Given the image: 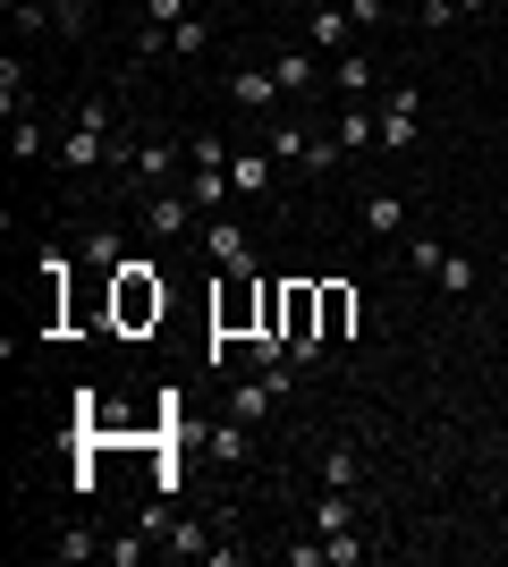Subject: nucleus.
<instances>
[{
    "label": "nucleus",
    "instance_id": "1",
    "mask_svg": "<svg viewBox=\"0 0 508 567\" xmlns=\"http://www.w3.org/2000/svg\"><path fill=\"white\" fill-rule=\"evenodd\" d=\"M263 297H271V280L255 288L246 271H220V288H212V364H220L229 339H255V331H263Z\"/></svg>",
    "mask_w": 508,
    "mask_h": 567
},
{
    "label": "nucleus",
    "instance_id": "2",
    "mask_svg": "<svg viewBox=\"0 0 508 567\" xmlns=\"http://www.w3.org/2000/svg\"><path fill=\"white\" fill-rule=\"evenodd\" d=\"M162 306H169V288L153 280V262L127 255L120 271H111V322H120V331H145V322H162Z\"/></svg>",
    "mask_w": 508,
    "mask_h": 567
},
{
    "label": "nucleus",
    "instance_id": "3",
    "mask_svg": "<svg viewBox=\"0 0 508 567\" xmlns=\"http://www.w3.org/2000/svg\"><path fill=\"white\" fill-rule=\"evenodd\" d=\"M111 144H120V136H111V102H85L76 127L60 136V162H69V169H102V162H111Z\"/></svg>",
    "mask_w": 508,
    "mask_h": 567
},
{
    "label": "nucleus",
    "instance_id": "4",
    "mask_svg": "<svg viewBox=\"0 0 508 567\" xmlns=\"http://www.w3.org/2000/svg\"><path fill=\"white\" fill-rule=\"evenodd\" d=\"M424 144V85H382V153Z\"/></svg>",
    "mask_w": 508,
    "mask_h": 567
},
{
    "label": "nucleus",
    "instance_id": "5",
    "mask_svg": "<svg viewBox=\"0 0 508 567\" xmlns=\"http://www.w3.org/2000/svg\"><path fill=\"white\" fill-rule=\"evenodd\" d=\"M305 51H322V60L356 51V9H348V0H314V18H305Z\"/></svg>",
    "mask_w": 508,
    "mask_h": 567
},
{
    "label": "nucleus",
    "instance_id": "6",
    "mask_svg": "<svg viewBox=\"0 0 508 567\" xmlns=\"http://www.w3.org/2000/svg\"><path fill=\"white\" fill-rule=\"evenodd\" d=\"M195 237H204V255H212L220 271H255V237H246L229 213H204V229H195Z\"/></svg>",
    "mask_w": 508,
    "mask_h": 567
},
{
    "label": "nucleus",
    "instance_id": "7",
    "mask_svg": "<svg viewBox=\"0 0 508 567\" xmlns=\"http://www.w3.org/2000/svg\"><path fill=\"white\" fill-rule=\"evenodd\" d=\"M145 229H153V237H195V229H204V213L187 204V187H153Z\"/></svg>",
    "mask_w": 508,
    "mask_h": 567
},
{
    "label": "nucleus",
    "instance_id": "8",
    "mask_svg": "<svg viewBox=\"0 0 508 567\" xmlns=\"http://www.w3.org/2000/svg\"><path fill=\"white\" fill-rule=\"evenodd\" d=\"M271 76H280V94H289V102H305L314 85H331V60H322V51H280Z\"/></svg>",
    "mask_w": 508,
    "mask_h": 567
},
{
    "label": "nucleus",
    "instance_id": "9",
    "mask_svg": "<svg viewBox=\"0 0 508 567\" xmlns=\"http://www.w3.org/2000/svg\"><path fill=\"white\" fill-rule=\"evenodd\" d=\"M331 136L348 144V153H373V144H382V102H348V111L331 118Z\"/></svg>",
    "mask_w": 508,
    "mask_h": 567
},
{
    "label": "nucleus",
    "instance_id": "10",
    "mask_svg": "<svg viewBox=\"0 0 508 567\" xmlns=\"http://www.w3.org/2000/svg\"><path fill=\"white\" fill-rule=\"evenodd\" d=\"M331 85H339L348 102H373V94H382V69H373L364 51H339V60H331Z\"/></svg>",
    "mask_w": 508,
    "mask_h": 567
},
{
    "label": "nucleus",
    "instance_id": "11",
    "mask_svg": "<svg viewBox=\"0 0 508 567\" xmlns=\"http://www.w3.org/2000/svg\"><path fill=\"white\" fill-rule=\"evenodd\" d=\"M314 136H322V127H305V118H280V127H271V136H263V153H271V162H280V169H305V153H314Z\"/></svg>",
    "mask_w": 508,
    "mask_h": 567
},
{
    "label": "nucleus",
    "instance_id": "12",
    "mask_svg": "<svg viewBox=\"0 0 508 567\" xmlns=\"http://www.w3.org/2000/svg\"><path fill=\"white\" fill-rule=\"evenodd\" d=\"M229 102H238V111H271V102H289V94H280L271 69H229Z\"/></svg>",
    "mask_w": 508,
    "mask_h": 567
},
{
    "label": "nucleus",
    "instance_id": "13",
    "mask_svg": "<svg viewBox=\"0 0 508 567\" xmlns=\"http://www.w3.org/2000/svg\"><path fill=\"white\" fill-rule=\"evenodd\" d=\"M322 288V339H348L356 331V288L348 280H314Z\"/></svg>",
    "mask_w": 508,
    "mask_h": 567
},
{
    "label": "nucleus",
    "instance_id": "14",
    "mask_svg": "<svg viewBox=\"0 0 508 567\" xmlns=\"http://www.w3.org/2000/svg\"><path fill=\"white\" fill-rule=\"evenodd\" d=\"M212 457L220 466H255V424H246V415H220L212 424Z\"/></svg>",
    "mask_w": 508,
    "mask_h": 567
},
{
    "label": "nucleus",
    "instance_id": "15",
    "mask_svg": "<svg viewBox=\"0 0 508 567\" xmlns=\"http://www.w3.org/2000/svg\"><path fill=\"white\" fill-rule=\"evenodd\" d=\"M271 178H280L271 153H229V187H238V195H271Z\"/></svg>",
    "mask_w": 508,
    "mask_h": 567
},
{
    "label": "nucleus",
    "instance_id": "16",
    "mask_svg": "<svg viewBox=\"0 0 508 567\" xmlns=\"http://www.w3.org/2000/svg\"><path fill=\"white\" fill-rule=\"evenodd\" d=\"M178 187H187V204H195V213H220V204L238 195V187H229V169H187Z\"/></svg>",
    "mask_w": 508,
    "mask_h": 567
},
{
    "label": "nucleus",
    "instance_id": "17",
    "mask_svg": "<svg viewBox=\"0 0 508 567\" xmlns=\"http://www.w3.org/2000/svg\"><path fill=\"white\" fill-rule=\"evenodd\" d=\"M364 229H373V237H398V229H407V195L373 187V195H364Z\"/></svg>",
    "mask_w": 508,
    "mask_h": 567
},
{
    "label": "nucleus",
    "instance_id": "18",
    "mask_svg": "<svg viewBox=\"0 0 508 567\" xmlns=\"http://www.w3.org/2000/svg\"><path fill=\"white\" fill-rule=\"evenodd\" d=\"M204 51H212V25H204V18H178L162 34V60H204Z\"/></svg>",
    "mask_w": 508,
    "mask_h": 567
},
{
    "label": "nucleus",
    "instance_id": "19",
    "mask_svg": "<svg viewBox=\"0 0 508 567\" xmlns=\"http://www.w3.org/2000/svg\"><path fill=\"white\" fill-rule=\"evenodd\" d=\"M169 550H178V559H212V525H204V517H169Z\"/></svg>",
    "mask_w": 508,
    "mask_h": 567
},
{
    "label": "nucleus",
    "instance_id": "20",
    "mask_svg": "<svg viewBox=\"0 0 508 567\" xmlns=\"http://www.w3.org/2000/svg\"><path fill=\"white\" fill-rule=\"evenodd\" d=\"M364 483V457L348 450V441H339V450H322V492H356Z\"/></svg>",
    "mask_w": 508,
    "mask_h": 567
},
{
    "label": "nucleus",
    "instance_id": "21",
    "mask_svg": "<svg viewBox=\"0 0 508 567\" xmlns=\"http://www.w3.org/2000/svg\"><path fill=\"white\" fill-rule=\"evenodd\" d=\"M271 399H280V390H271V381L255 373V381H238V390H229V415H246V424H263V415H271Z\"/></svg>",
    "mask_w": 508,
    "mask_h": 567
},
{
    "label": "nucleus",
    "instance_id": "22",
    "mask_svg": "<svg viewBox=\"0 0 508 567\" xmlns=\"http://www.w3.org/2000/svg\"><path fill=\"white\" fill-rule=\"evenodd\" d=\"M356 525V492H322V508H314V534H348Z\"/></svg>",
    "mask_w": 508,
    "mask_h": 567
},
{
    "label": "nucleus",
    "instance_id": "23",
    "mask_svg": "<svg viewBox=\"0 0 508 567\" xmlns=\"http://www.w3.org/2000/svg\"><path fill=\"white\" fill-rule=\"evenodd\" d=\"M85 262H94V271H120V262H127V246H120L111 229H85Z\"/></svg>",
    "mask_w": 508,
    "mask_h": 567
},
{
    "label": "nucleus",
    "instance_id": "24",
    "mask_svg": "<svg viewBox=\"0 0 508 567\" xmlns=\"http://www.w3.org/2000/svg\"><path fill=\"white\" fill-rule=\"evenodd\" d=\"M43 127H34V118H9V153H18V162H43Z\"/></svg>",
    "mask_w": 508,
    "mask_h": 567
},
{
    "label": "nucleus",
    "instance_id": "25",
    "mask_svg": "<svg viewBox=\"0 0 508 567\" xmlns=\"http://www.w3.org/2000/svg\"><path fill=\"white\" fill-rule=\"evenodd\" d=\"M0 111L25 118V69H18V60H0Z\"/></svg>",
    "mask_w": 508,
    "mask_h": 567
},
{
    "label": "nucleus",
    "instance_id": "26",
    "mask_svg": "<svg viewBox=\"0 0 508 567\" xmlns=\"http://www.w3.org/2000/svg\"><path fill=\"white\" fill-rule=\"evenodd\" d=\"M187 169H229V144L220 136H187Z\"/></svg>",
    "mask_w": 508,
    "mask_h": 567
},
{
    "label": "nucleus",
    "instance_id": "27",
    "mask_svg": "<svg viewBox=\"0 0 508 567\" xmlns=\"http://www.w3.org/2000/svg\"><path fill=\"white\" fill-rule=\"evenodd\" d=\"M94 550H102L94 534H85V525H69V534H60V543H51V559H69V567H76V559H94Z\"/></svg>",
    "mask_w": 508,
    "mask_h": 567
},
{
    "label": "nucleus",
    "instance_id": "28",
    "mask_svg": "<svg viewBox=\"0 0 508 567\" xmlns=\"http://www.w3.org/2000/svg\"><path fill=\"white\" fill-rule=\"evenodd\" d=\"M322 559H331V567H356V559H364L356 525H348V534H322Z\"/></svg>",
    "mask_w": 508,
    "mask_h": 567
},
{
    "label": "nucleus",
    "instance_id": "29",
    "mask_svg": "<svg viewBox=\"0 0 508 567\" xmlns=\"http://www.w3.org/2000/svg\"><path fill=\"white\" fill-rule=\"evenodd\" d=\"M9 18H18V34H43V25H60L43 0H9Z\"/></svg>",
    "mask_w": 508,
    "mask_h": 567
},
{
    "label": "nucleus",
    "instance_id": "30",
    "mask_svg": "<svg viewBox=\"0 0 508 567\" xmlns=\"http://www.w3.org/2000/svg\"><path fill=\"white\" fill-rule=\"evenodd\" d=\"M407 262H415V271H440V262H449V246H440V237H407Z\"/></svg>",
    "mask_w": 508,
    "mask_h": 567
},
{
    "label": "nucleus",
    "instance_id": "31",
    "mask_svg": "<svg viewBox=\"0 0 508 567\" xmlns=\"http://www.w3.org/2000/svg\"><path fill=\"white\" fill-rule=\"evenodd\" d=\"M433 280L449 288V297H466V288H475V262H466V255H449V262H440V271H433Z\"/></svg>",
    "mask_w": 508,
    "mask_h": 567
},
{
    "label": "nucleus",
    "instance_id": "32",
    "mask_svg": "<svg viewBox=\"0 0 508 567\" xmlns=\"http://www.w3.org/2000/svg\"><path fill=\"white\" fill-rule=\"evenodd\" d=\"M178 18H195V0H145V25H162V34H169Z\"/></svg>",
    "mask_w": 508,
    "mask_h": 567
},
{
    "label": "nucleus",
    "instance_id": "33",
    "mask_svg": "<svg viewBox=\"0 0 508 567\" xmlns=\"http://www.w3.org/2000/svg\"><path fill=\"white\" fill-rule=\"evenodd\" d=\"M51 18H60V34H85V18H94V0H51Z\"/></svg>",
    "mask_w": 508,
    "mask_h": 567
},
{
    "label": "nucleus",
    "instance_id": "34",
    "mask_svg": "<svg viewBox=\"0 0 508 567\" xmlns=\"http://www.w3.org/2000/svg\"><path fill=\"white\" fill-rule=\"evenodd\" d=\"M145 543H153V534H145V525H136L127 543H102V550H111V559H120V567H136V559H145Z\"/></svg>",
    "mask_w": 508,
    "mask_h": 567
},
{
    "label": "nucleus",
    "instance_id": "35",
    "mask_svg": "<svg viewBox=\"0 0 508 567\" xmlns=\"http://www.w3.org/2000/svg\"><path fill=\"white\" fill-rule=\"evenodd\" d=\"M415 18H424V25H449V18H458V0H415Z\"/></svg>",
    "mask_w": 508,
    "mask_h": 567
},
{
    "label": "nucleus",
    "instance_id": "36",
    "mask_svg": "<svg viewBox=\"0 0 508 567\" xmlns=\"http://www.w3.org/2000/svg\"><path fill=\"white\" fill-rule=\"evenodd\" d=\"M475 9H491V0H458V18H475Z\"/></svg>",
    "mask_w": 508,
    "mask_h": 567
}]
</instances>
